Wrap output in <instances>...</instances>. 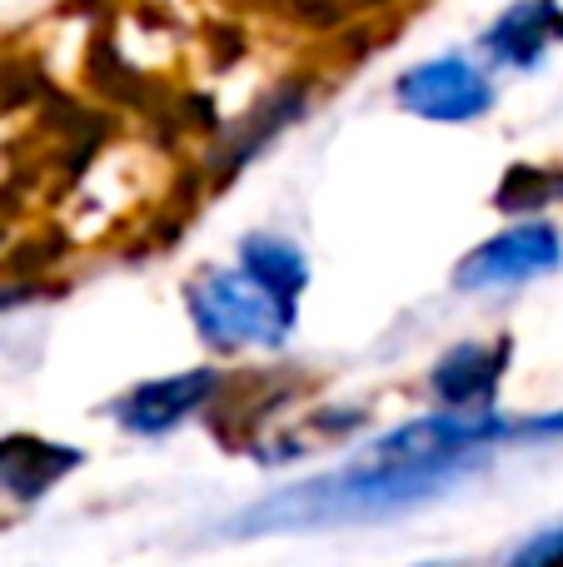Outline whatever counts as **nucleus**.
<instances>
[{"label":"nucleus","mask_w":563,"mask_h":567,"mask_svg":"<svg viewBox=\"0 0 563 567\" xmlns=\"http://www.w3.org/2000/svg\"><path fill=\"white\" fill-rule=\"evenodd\" d=\"M514 339H489V343H459L429 373V389L444 409H494V393L504 383Z\"/></svg>","instance_id":"nucleus-6"},{"label":"nucleus","mask_w":563,"mask_h":567,"mask_svg":"<svg viewBox=\"0 0 563 567\" xmlns=\"http://www.w3.org/2000/svg\"><path fill=\"white\" fill-rule=\"evenodd\" d=\"M563 265V235L549 219H524V225L504 229V235L484 239L479 249H469L454 269L459 293H484V289H514L539 275H554Z\"/></svg>","instance_id":"nucleus-3"},{"label":"nucleus","mask_w":563,"mask_h":567,"mask_svg":"<svg viewBox=\"0 0 563 567\" xmlns=\"http://www.w3.org/2000/svg\"><path fill=\"white\" fill-rule=\"evenodd\" d=\"M85 453L70 443H50L35 433H10L0 439V498L10 503H35L55 488L65 473H75Z\"/></svg>","instance_id":"nucleus-8"},{"label":"nucleus","mask_w":563,"mask_h":567,"mask_svg":"<svg viewBox=\"0 0 563 567\" xmlns=\"http://www.w3.org/2000/svg\"><path fill=\"white\" fill-rule=\"evenodd\" d=\"M239 269L265 293H275L279 303H289V309L299 303V293H305V284H309V259L299 255V245H289V239H279V235H265V229L239 239Z\"/></svg>","instance_id":"nucleus-9"},{"label":"nucleus","mask_w":563,"mask_h":567,"mask_svg":"<svg viewBox=\"0 0 563 567\" xmlns=\"http://www.w3.org/2000/svg\"><path fill=\"white\" fill-rule=\"evenodd\" d=\"M479 458L444 463H355V468L325 473V478L295 483L269 493L265 503L229 518V538H265V533H315L349 528V523H385L444 498Z\"/></svg>","instance_id":"nucleus-1"},{"label":"nucleus","mask_w":563,"mask_h":567,"mask_svg":"<svg viewBox=\"0 0 563 567\" xmlns=\"http://www.w3.org/2000/svg\"><path fill=\"white\" fill-rule=\"evenodd\" d=\"M289 10H295L299 20H309V25H339V20L359 16V10L379 6V0H285Z\"/></svg>","instance_id":"nucleus-11"},{"label":"nucleus","mask_w":563,"mask_h":567,"mask_svg":"<svg viewBox=\"0 0 563 567\" xmlns=\"http://www.w3.org/2000/svg\"><path fill=\"white\" fill-rule=\"evenodd\" d=\"M395 100L399 110H409L419 120H434V125H469V120L494 110V85H489V75L474 60L439 55L405 70L395 80Z\"/></svg>","instance_id":"nucleus-4"},{"label":"nucleus","mask_w":563,"mask_h":567,"mask_svg":"<svg viewBox=\"0 0 563 567\" xmlns=\"http://www.w3.org/2000/svg\"><path fill=\"white\" fill-rule=\"evenodd\" d=\"M559 40H563L559 0H514V6L484 30V50L509 70H539Z\"/></svg>","instance_id":"nucleus-7"},{"label":"nucleus","mask_w":563,"mask_h":567,"mask_svg":"<svg viewBox=\"0 0 563 567\" xmlns=\"http://www.w3.org/2000/svg\"><path fill=\"white\" fill-rule=\"evenodd\" d=\"M185 309L199 339L215 349H285L295 309L265 293L245 269H209L185 289Z\"/></svg>","instance_id":"nucleus-2"},{"label":"nucleus","mask_w":563,"mask_h":567,"mask_svg":"<svg viewBox=\"0 0 563 567\" xmlns=\"http://www.w3.org/2000/svg\"><path fill=\"white\" fill-rule=\"evenodd\" d=\"M509 563L514 567H563V523L534 533L529 543H519V548L509 553Z\"/></svg>","instance_id":"nucleus-10"},{"label":"nucleus","mask_w":563,"mask_h":567,"mask_svg":"<svg viewBox=\"0 0 563 567\" xmlns=\"http://www.w3.org/2000/svg\"><path fill=\"white\" fill-rule=\"evenodd\" d=\"M219 389L215 369H190V373H170V379H150L140 389H130L115 403V423L125 433L140 439H160V433H175L185 419H195Z\"/></svg>","instance_id":"nucleus-5"}]
</instances>
